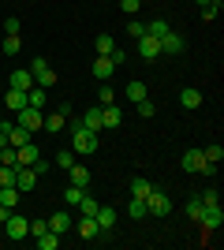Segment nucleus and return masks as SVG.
I'll return each instance as SVG.
<instances>
[{
    "label": "nucleus",
    "mask_w": 224,
    "mask_h": 250,
    "mask_svg": "<svg viewBox=\"0 0 224 250\" xmlns=\"http://www.w3.org/2000/svg\"><path fill=\"white\" fill-rule=\"evenodd\" d=\"M120 8H123V15H135L142 8V0H120Z\"/></svg>",
    "instance_id": "obj_44"
},
{
    "label": "nucleus",
    "mask_w": 224,
    "mask_h": 250,
    "mask_svg": "<svg viewBox=\"0 0 224 250\" xmlns=\"http://www.w3.org/2000/svg\"><path fill=\"white\" fill-rule=\"evenodd\" d=\"M202 90H180V104L183 108H202Z\"/></svg>",
    "instance_id": "obj_21"
},
{
    "label": "nucleus",
    "mask_w": 224,
    "mask_h": 250,
    "mask_svg": "<svg viewBox=\"0 0 224 250\" xmlns=\"http://www.w3.org/2000/svg\"><path fill=\"white\" fill-rule=\"evenodd\" d=\"M75 209H82V217H94V213H97V202H94V198H86V194H82V202H79Z\"/></svg>",
    "instance_id": "obj_40"
},
{
    "label": "nucleus",
    "mask_w": 224,
    "mask_h": 250,
    "mask_svg": "<svg viewBox=\"0 0 224 250\" xmlns=\"http://www.w3.org/2000/svg\"><path fill=\"white\" fill-rule=\"evenodd\" d=\"M0 187H15V165H0Z\"/></svg>",
    "instance_id": "obj_34"
},
{
    "label": "nucleus",
    "mask_w": 224,
    "mask_h": 250,
    "mask_svg": "<svg viewBox=\"0 0 224 250\" xmlns=\"http://www.w3.org/2000/svg\"><path fill=\"white\" fill-rule=\"evenodd\" d=\"M180 165H183V172H202V168H205V157H202V149H187Z\"/></svg>",
    "instance_id": "obj_14"
},
{
    "label": "nucleus",
    "mask_w": 224,
    "mask_h": 250,
    "mask_svg": "<svg viewBox=\"0 0 224 250\" xmlns=\"http://www.w3.org/2000/svg\"><path fill=\"white\" fill-rule=\"evenodd\" d=\"M112 49H116V38L112 34H97V56H108Z\"/></svg>",
    "instance_id": "obj_28"
},
{
    "label": "nucleus",
    "mask_w": 224,
    "mask_h": 250,
    "mask_svg": "<svg viewBox=\"0 0 224 250\" xmlns=\"http://www.w3.org/2000/svg\"><path fill=\"white\" fill-rule=\"evenodd\" d=\"M79 127H86V131H101V104H94V108H86L82 112V120H79Z\"/></svg>",
    "instance_id": "obj_15"
},
{
    "label": "nucleus",
    "mask_w": 224,
    "mask_h": 250,
    "mask_svg": "<svg viewBox=\"0 0 224 250\" xmlns=\"http://www.w3.org/2000/svg\"><path fill=\"white\" fill-rule=\"evenodd\" d=\"M157 42H161V56H180L183 52V38L176 30H168L164 38H157Z\"/></svg>",
    "instance_id": "obj_7"
},
{
    "label": "nucleus",
    "mask_w": 224,
    "mask_h": 250,
    "mask_svg": "<svg viewBox=\"0 0 224 250\" xmlns=\"http://www.w3.org/2000/svg\"><path fill=\"white\" fill-rule=\"evenodd\" d=\"M56 165H60V168H71L75 165V149H60V153H56Z\"/></svg>",
    "instance_id": "obj_39"
},
{
    "label": "nucleus",
    "mask_w": 224,
    "mask_h": 250,
    "mask_svg": "<svg viewBox=\"0 0 224 250\" xmlns=\"http://www.w3.org/2000/svg\"><path fill=\"white\" fill-rule=\"evenodd\" d=\"M45 97H49V94H45L41 86H34V90H26V104H30V108H45Z\"/></svg>",
    "instance_id": "obj_26"
},
{
    "label": "nucleus",
    "mask_w": 224,
    "mask_h": 250,
    "mask_svg": "<svg viewBox=\"0 0 224 250\" xmlns=\"http://www.w3.org/2000/svg\"><path fill=\"white\" fill-rule=\"evenodd\" d=\"M0 49H4V56H19V52H22V42H19V34H4V42H0Z\"/></svg>",
    "instance_id": "obj_22"
},
{
    "label": "nucleus",
    "mask_w": 224,
    "mask_h": 250,
    "mask_svg": "<svg viewBox=\"0 0 224 250\" xmlns=\"http://www.w3.org/2000/svg\"><path fill=\"white\" fill-rule=\"evenodd\" d=\"M142 34H146V22H139V19H131V22H127V38H135V42H139Z\"/></svg>",
    "instance_id": "obj_37"
},
{
    "label": "nucleus",
    "mask_w": 224,
    "mask_h": 250,
    "mask_svg": "<svg viewBox=\"0 0 224 250\" xmlns=\"http://www.w3.org/2000/svg\"><path fill=\"white\" fill-rule=\"evenodd\" d=\"M198 224H202L205 235H213V231L224 224V209H221V206H205V209H202V217H198Z\"/></svg>",
    "instance_id": "obj_5"
},
{
    "label": "nucleus",
    "mask_w": 224,
    "mask_h": 250,
    "mask_svg": "<svg viewBox=\"0 0 224 250\" xmlns=\"http://www.w3.org/2000/svg\"><path fill=\"white\" fill-rule=\"evenodd\" d=\"M71 149H75V153H97V135L75 124L71 127Z\"/></svg>",
    "instance_id": "obj_2"
},
{
    "label": "nucleus",
    "mask_w": 224,
    "mask_h": 250,
    "mask_svg": "<svg viewBox=\"0 0 224 250\" xmlns=\"http://www.w3.org/2000/svg\"><path fill=\"white\" fill-rule=\"evenodd\" d=\"M202 198H191V202H187V217H191V220H198V217H202Z\"/></svg>",
    "instance_id": "obj_38"
},
{
    "label": "nucleus",
    "mask_w": 224,
    "mask_h": 250,
    "mask_svg": "<svg viewBox=\"0 0 224 250\" xmlns=\"http://www.w3.org/2000/svg\"><path fill=\"white\" fill-rule=\"evenodd\" d=\"M15 124H22V127L34 135V131L45 124V116H41V108H30V104H26V108H19V112H15Z\"/></svg>",
    "instance_id": "obj_6"
},
{
    "label": "nucleus",
    "mask_w": 224,
    "mask_h": 250,
    "mask_svg": "<svg viewBox=\"0 0 224 250\" xmlns=\"http://www.w3.org/2000/svg\"><path fill=\"white\" fill-rule=\"evenodd\" d=\"M139 56H142V60H157V56H161V42L153 38V34H142V38H139Z\"/></svg>",
    "instance_id": "obj_8"
},
{
    "label": "nucleus",
    "mask_w": 224,
    "mask_h": 250,
    "mask_svg": "<svg viewBox=\"0 0 224 250\" xmlns=\"http://www.w3.org/2000/svg\"><path fill=\"white\" fill-rule=\"evenodd\" d=\"M146 213H153V217H168V213H172V198L164 194V190L153 187L146 194Z\"/></svg>",
    "instance_id": "obj_3"
},
{
    "label": "nucleus",
    "mask_w": 224,
    "mask_h": 250,
    "mask_svg": "<svg viewBox=\"0 0 224 250\" xmlns=\"http://www.w3.org/2000/svg\"><path fill=\"white\" fill-rule=\"evenodd\" d=\"M79 235H82V239H97V235H101L97 220L94 217H82V220H79Z\"/></svg>",
    "instance_id": "obj_23"
},
{
    "label": "nucleus",
    "mask_w": 224,
    "mask_h": 250,
    "mask_svg": "<svg viewBox=\"0 0 224 250\" xmlns=\"http://www.w3.org/2000/svg\"><path fill=\"white\" fill-rule=\"evenodd\" d=\"M224 8V0H209V4H202V19H217Z\"/></svg>",
    "instance_id": "obj_35"
},
{
    "label": "nucleus",
    "mask_w": 224,
    "mask_h": 250,
    "mask_svg": "<svg viewBox=\"0 0 224 250\" xmlns=\"http://www.w3.org/2000/svg\"><path fill=\"white\" fill-rule=\"evenodd\" d=\"M38 247L41 250H56L60 247V235H56V231H41V235H38Z\"/></svg>",
    "instance_id": "obj_30"
},
{
    "label": "nucleus",
    "mask_w": 224,
    "mask_h": 250,
    "mask_svg": "<svg viewBox=\"0 0 224 250\" xmlns=\"http://www.w3.org/2000/svg\"><path fill=\"white\" fill-rule=\"evenodd\" d=\"M135 108H139V116H146V120H149V116H157V104L149 101V97H142V101L135 104Z\"/></svg>",
    "instance_id": "obj_36"
},
{
    "label": "nucleus",
    "mask_w": 224,
    "mask_h": 250,
    "mask_svg": "<svg viewBox=\"0 0 224 250\" xmlns=\"http://www.w3.org/2000/svg\"><path fill=\"white\" fill-rule=\"evenodd\" d=\"M168 30H172V26H168V19H153V22L146 26V34H153V38H164Z\"/></svg>",
    "instance_id": "obj_32"
},
{
    "label": "nucleus",
    "mask_w": 224,
    "mask_h": 250,
    "mask_svg": "<svg viewBox=\"0 0 224 250\" xmlns=\"http://www.w3.org/2000/svg\"><path fill=\"white\" fill-rule=\"evenodd\" d=\"M45 131H49V135H60V131H64V127H67V116L64 112H53V116H45Z\"/></svg>",
    "instance_id": "obj_19"
},
{
    "label": "nucleus",
    "mask_w": 224,
    "mask_h": 250,
    "mask_svg": "<svg viewBox=\"0 0 224 250\" xmlns=\"http://www.w3.org/2000/svg\"><path fill=\"white\" fill-rule=\"evenodd\" d=\"M97 101L101 104H116V94H112L108 86H101V90H97Z\"/></svg>",
    "instance_id": "obj_43"
},
{
    "label": "nucleus",
    "mask_w": 224,
    "mask_h": 250,
    "mask_svg": "<svg viewBox=\"0 0 224 250\" xmlns=\"http://www.w3.org/2000/svg\"><path fill=\"white\" fill-rule=\"evenodd\" d=\"M0 231H8V239H26V235H30V220L22 217V213H11V217L0 224Z\"/></svg>",
    "instance_id": "obj_4"
},
{
    "label": "nucleus",
    "mask_w": 224,
    "mask_h": 250,
    "mask_svg": "<svg viewBox=\"0 0 224 250\" xmlns=\"http://www.w3.org/2000/svg\"><path fill=\"white\" fill-rule=\"evenodd\" d=\"M198 198H202V206H221V194H217L213 187H209V190H202Z\"/></svg>",
    "instance_id": "obj_41"
},
{
    "label": "nucleus",
    "mask_w": 224,
    "mask_h": 250,
    "mask_svg": "<svg viewBox=\"0 0 224 250\" xmlns=\"http://www.w3.org/2000/svg\"><path fill=\"white\" fill-rule=\"evenodd\" d=\"M8 90H34V75L26 71V67L11 71V75H8Z\"/></svg>",
    "instance_id": "obj_9"
},
{
    "label": "nucleus",
    "mask_w": 224,
    "mask_h": 250,
    "mask_svg": "<svg viewBox=\"0 0 224 250\" xmlns=\"http://www.w3.org/2000/svg\"><path fill=\"white\" fill-rule=\"evenodd\" d=\"M149 190H153V183H149V179H131V198H146Z\"/></svg>",
    "instance_id": "obj_29"
},
{
    "label": "nucleus",
    "mask_w": 224,
    "mask_h": 250,
    "mask_svg": "<svg viewBox=\"0 0 224 250\" xmlns=\"http://www.w3.org/2000/svg\"><path fill=\"white\" fill-rule=\"evenodd\" d=\"M41 231H49V220H41V217H38V220H30V235H34V239H38Z\"/></svg>",
    "instance_id": "obj_42"
},
{
    "label": "nucleus",
    "mask_w": 224,
    "mask_h": 250,
    "mask_svg": "<svg viewBox=\"0 0 224 250\" xmlns=\"http://www.w3.org/2000/svg\"><path fill=\"white\" fill-rule=\"evenodd\" d=\"M26 71L34 75V86H41V90H49V86H56V71H53V67H49V60H41V56H34Z\"/></svg>",
    "instance_id": "obj_1"
},
{
    "label": "nucleus",
    "mask_w": 224,
    "mask_h": 250,
    "mask_svg": "<svg viewBox=\"0 0 224 250\" xmlns=\"http://www.w3.org/2000/svg\"><path fill=\"white\" fill-rule=\"evenodd\" d=\"M22 142H30V131H26L22 124H11V131H8V146H15V149H19Z\"/></svg>",
    "instance_id": "obj_20"
},
{
    "label": "nucleus",
    "mask_w": 224,
    "mask_h": 250,
    "mask_svg": "<svg viewBox=\"0 0 224 250\" xmlns=\"http://www.w3.org/2000/svg\"><path fill=\"white\" fill-rule=\"evenodd\" d=\"M127 217H135V220L146 217V198H131L127 202Z\"/></svg>",
    "instance_id": "obj_31"
},
{
    "label": "nucleus",
    "mask_w": 224,
    "mask_h": 250,
    "mask_svg": "<svg viewBox=\"0 0 224 250\" xmlns=\"http://www.w3.org/2000/svg\"><path fill=\"white\" fill-rule=\"evenodd\" d=\"M0 206H4V209L19 206V187H0Z\"/></svg>",
    "instance_id": "obj_24"
},
{
    "label": "nucleus",
    "mask_w": 224,
    "mask_h": 250,
    "mask_svg": "<svg viewBox=\"0 0 224 250\" xmlns=\"http://www.w3.org/2000/svg\"><path fill=\"white\" fill-rule=\"evenodd\" d=\"M123 124V108L120 104H101V127H120Z\"/></svg>",
    "instance_id": "obj_12"
},
{
    "label": "nucleus",
    "mask_w": 224,
    "mask_h": 250,
    "mask_svg": "<svg viewBox=\"0 0 224 250\" xmlns=\"http://www.w3.org/2000/svg\"><path fill=\"white\" fill-rule=\"evenodd\" d=\"M108 60H112V63H116V67H120V63H127V52H123V49H120V45H116V49L108 52Z\"/></svg>",
    "instance_id": "obj_45"
},
{
    "label": "nucleus",
    "mask_w": 224,
    "mask_h": 250,
    "mask_svg": "<svg viewBox=\"0 0 224 250\" xmlns=\"http://www.w3.org/2000/svg\"><path fill=\"white\" fill-rule=\"evenodd\" d=\"M15 153H19V165H15V168H22V165H34V161H38V146H34V138H30V142H22V146L15 149Z\"/></svg>",
    "instance_id": "obj_18"
},
{
    "label": "nucleus",
    "mask_w": 224,
    "mask_h": 250,
    "mask_svg": "<svg viewBox=\"0 0 224 250\" xmlns=\"http://www.w3.org/2000/svg\"><path fill=\"white\" fill-rule=\"evenodd\" d=\"M90 71H94V79H97V83H108V79H112V71H116V63L108 60V56H97Z\"/></svg>",
    "instance_id": "obj_10"
},
{
    "label": "nucleus",
    "mask_w": 224,
    "mask_h": 250,
    "mask_svg": "<svg viewBox=\"0 0 224 250\" xmlns=\"http://www.w3.org/2000/svg\"><path fill=\"white\" fill-rule=\"evenodd\" d=\"M198 4H209V0H198Z\"/></svg>",
    "instance_id": "obj_48"
},
{
    "label": "nucleus",
    "mask_w": 224,
    "mask_h": 250,
    "mask_svg": "<svg viewBox=\"0 0 224 250\" xmlns=\"http://www.w3.org/2000/svg\"><path fill=\"white\" fill-rule=\"evenodd\" d=\"M67 183H75V187H82V190H86V187H90V168L75 161V165L67 168Z\"/></svg>",
    "instance_id": "obj_11"
},
{
    "label": "nucleus",
    "mask_w": 224,
    "mask_h": 250,
    "mask_svg": "<svg viewBox=\"0 0 224 250\" xmlns=\"http://www.w3.org/2000/svg\"><path fill=\"white\" fill-rule=\"evenodd\" d=\"M94 220H97V228H101V231H112V228H116V209H108V206H97Z\"/></svg>",
    "instance_id": "obj_13"
},
{
    "label": "nucleus",
    "mask_w": 224,
    "mask_h": 250,
    "mask_svg": "<svg viewBox=\"0 0 224 250\" xmlns=\"http://www.w3.org/2000/svg\"><path fill=\"white\" fill-rule=\"evenodd\" d=\"M202 157H205V165H221V161H224V149L221 146H205Z\"/></svg>",
    "instance_id": "obj_33"
},
{
    "label": "nucleus",
    "mask_w": 224,
    "mask_h": 250,
    "mask_svg": "<svg viewBox=\"0 0 224 250\" xmlns=\"http://www.w3.org/2000/svg\"><path fill=\"white\" fill-rule=\"evenodd\" d=\"M142 97H146V83H139V79H131V83H127V101H135V104H139Z\"/></svg>",
    "instance_id": "obj_25"
},
{
    "label": "nucleus",
    "mask_w": 224,
    "mask_h": 250,
    "mask_svg": "<svg viewBox=\"0 0 224 250\" xmlns=\"http://www.w3.org/2000/svg\"><path fill=\"white\" fill-rule=\"evenodd\" d=\"M4 108H8V112L26 108V90H8V94H4Z\"/></svg>",
    "instance_id": "obj_16"
},
{
    "label": "nucleus",
    "mask_w": 224,
    "mask_h": 250,
    "mask_svg": "<svg viewBox=\"0 0 224 250\" xmlns=\"http://www.w3.org/2000/svg\"><path fill=\"white\" fill-rule=\"evenodd\" d=\"M4 30H8V34H19V19H15V15H8V22H4Z\"/></svg>",
    "instance_id": "obj_46"
},
{
    "label": "nucleus",
    "mask_w": 224,
    "mask_h": 250,
    "mask_svg": "<svg viewBox=\"0 0 224 250\" xmlns=\"http://www.w3.org/2000/svg\"><path fill=\"white\" fill-rule=\"evenodd\" d=\"M67 228H71V217H67V209H60V213H53V217H49V231L64 235Z\"/></svg>",
    "instance_id": "obj_17"
},
{
    "label": "nucleus",
    "mask_w": 224,
    "mask_h": 250,
    "mask_svg": "<svg viewBox=\"0 0 224 250\" xmlns=\"http://www.w3.org/2000/svg\"><path fill=\"white\" fill-rule=\"evenodd\" d=\"M0 120H4V108H0Z\"/></svg>",
    "instance_id": "obj_49"
},
{
    "label": "nucleus",
    "mask_w": 224,
    "mask_h": 250,
    "mask_svg": "<svg viewBox=\"0 0 224 250\" xmlns=\"http://www.w3.org/2000/svg\"><path fill=\"white\" fill-rule=\"evenodd\" d=\"M11 213H15V209H4V206H0V224H4V220H8Z\"/></svg>",
    "instance_id": "obj_47"
},
{
    "label": "nucleus",
    "mask_w": 224,
    "mask_h": 250,
    "mask_svg": "<svg viewBox=\"0 0 224 250\" xmlns=\"http://www.w3.org/2000/svg\"><path fill=\"white\" fill-rule=\"evenodd\" d=\"M82 194H86L82 187H75V183H67V190H64V202H67V209H75V206H79V202H82Z\"/></svg>",
    "instance_id": "obj_27"
}]
</instances>
